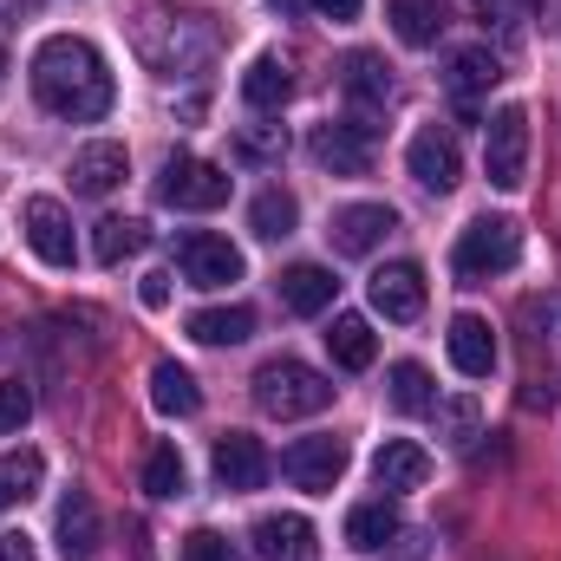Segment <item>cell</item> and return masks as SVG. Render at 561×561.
I'll list each match as a JSON object with an SVG mask.
<instances>
[{
	"instance_id": "obj_39",
	"label": "cell",
	"mask_w": 561,
	"mask_h": 561,
	"mask_svg": "<svg viewBox=\"0 0 561 561\" xmlns=\"http://www.w3.org/2000/svg\"><path fill=\"white\" fill-rule=\"evenodd\" d=\"M0 561H33V536L26 529H0Z\"/></svg>"
},
{
	"instance_id": "obj_31",
	"label": "cell",
	"mask_w": 561,
	"mask_h": 561,
	"mask_svg": "<svg viewBox=\"0 0 561 561\" xmlns=\"http://www.w3.org/2000/svg\"><path fill=\"white\" fill-rule=\"evenodd\" d=\"M39 477H46V463H39V450H7V457H0V510H13V503H26V496L39 490Z\"/></svg>"
},
{
	"instance_id": "obj_22",
	"label": "cell",
	"mask_w": 561,
	"mask_h": 561,
	"mask_svg": "<svg viewBox=\"0 0 561 561\" xmlns=\"http://www.w3.org/2000/svg\"><path fill=\"white\" fill-rule=\"evenodd\" d=\"M496 79H503V59H496L490 46H463V53H450L444 85H450V99H457V105H477Z\"/></svg>"
},
{
	"instance_id": "obj_20",
	"label": "cell",
	"mask_w": 561,
	"mask_h": 561,
	"mask_svg": "<svg viewBox=\"0 0 561 561\" xmlns=\"http://www.w3.org/2000/svg\"><path fill=\"white\" fill-rule=\"evenodd\" d=\"M53 536H59V556L66 561H92L99 556V542H105V529H99V503H92L85 490H66Z\"/></svg>"
},
{
	"instance_id": "obj_9",
	"label": "cell",
	"mask_w": 561,
	"mask_h": 561,
	"mask_svg": "<svg viewBox=\"0 0 561 561\" xmlns=\"http://www.w3.org/2000/svg\"><path fill=\"white\" fill-rule=\"evenodd\" d=\"M340 85H346V99L359 105V118H346V125H359V131L373 138V125H366V118H373V112H386V105H392V92H399V85H392V66H386L379 53H346V59H340Z\"/></svg>"
},
{
	"instance_id": "obj_8",
	"label": "cell",
	"mask_w": 561,
	"mask_h": 561,
	"mask_svg": "<svg viewBox=\"0 0 561 561\" xmlns=\"http://www.w3.org/2000/svg\"><path fill=\"white\" fill-rule=\"evenodd\" d=\"M176 268L190 287H229V280H242V249L229 236L190 229V236H176Z\"/></svg>"
},
{
	"instance_id": "obj_1",
	"label": "cell",
	"mask_w": 561,
	"mask_h": 561,
	"mask_svg": "<svg viewBox=\"0 0 561 561\" xmlns=\"http://www.w3.org/2000/svg\"><path fill=\"white\" fill-rule=\"evenodd\" d=\"M33 92H39V105H46L53 118L99 125V118L112 112V92H118V85H112L99 46L72 39V33H53V39H39V53H33Z\"/></svg>"
},
{
	"instance_id": "obj_10",
	"label": "cell",
	"mask_w": 561,
	"mask_h": 561,
	"mask_svg": "<svg viewBox=\"0 0 561 561\" xmlns=\"http://www.w3.org/2000/svg\"><path fill=\"white\" fill-rule=\"evenodd\" d=\"M20 222H26V242H33V255H39L46 268H72V255H79V242H72V216H66L53 196H26Z\"/></svg>"
},
{
	"instance_id": "obj_42",
	"label": "cell",
	"mask_w": 561,
	"mask_h": 561,
	"mask_svg": "<svg viewBox=\"0 0 561 561\" xmlns=\"http://www.w3.org/2000/svg\"><path fill=\"white\" fill-rule=\"evenodd\" d=\"M523 7H536V0H523Z\"/></svg>"
},
{
	"instance_id": "obj_26",
	"label": "cell",
	"mask_w": 561,
	"mask_h": 561,
	"mask_svg": "<svg viewBox=\"0 0 561 561\" xmlns=\"http://www.w3.org/2000/svg\"><path fill=\"white\" fill-rule=\"evenodd\" d=\"M249 333H255L249 307H203V313H190V340H203V346H242Z\"/></svg>"
},
{
	"instance_id": "obj_19",
	"label": "cell",
	"mask_w": 561,
	"mask_h": 561,
	"mask_svg": "<svg viewBox=\"0 0 561 561\" xmlns=\"http://www.w3.org/2000/svg\"><path fill=\"white\" fill-rule=\"evenodd\" d=\"M373 477L386 496H405V490H424L431 483V450L412 444V437H386L379 457H373Z\"/></svg>"
},
{
	"instance_id": "obj_34",
	"label": "cell",
	"mask_w": 561,
	"mask_h": 561,
	"mask_svg": "<svg viewBox=\"0 0 561 561\" xmlns=\"http://www.w3.org/2000/svg\"><path fill=\"white\" fill-rule=\"evenodd\" d=\"M236 157L242 163H280L287 157V131L280 125H242L236 131Z\"/></svg>"
},
{
	"instance_id": "obj_41",
	"label": "cell",
	"mask_w": 561,
	"mask_h": 561,
	"mask_svg": "<svg viewBox=\"0 0 561 561\" xmlns=\"http://www.w3.org/2000/svg\"><path fill=\"white\" fill-rule=\"evenodd\" d=\"M359 7H366V0H313L320 20H359Z\"/></svg>"
},
{
	"instance_id": "obj_18",
	"label": "cell",
	"mask_w": 561,
	"mask_h": 561,
	"mask_svg": "<svg viewBox=\"0 0 561 561\" xmlns=\"http://www.w3.org/2000/svg\"><path fill=\"white\" fill-rule=\"evenodd\" d=\"M444 346H450V366H457L463 379H490V373H496V333H490L483 313H457L450 333H444Z\"/></svg>"
},
{
	"instance_id": "obj_16",
	"label": "cell",
	"mask_w": 561,
	"mask_h": 561,
	"mask_svg": "<svg viewBox=\"0 0 561 561\" xmlns=\"http://www.w3.org/2000/svg\"><path fill=\"white\" fill-rule=\"evenodd\" d=\"M307 150H313V163L333 170V176H366V170H373V144H366L359 125H313Z\"/></svg>"
},
{
	"instance_id": "obj_4",
	"label": "cell",
	"mask_w": 561,
	"mask_h": 561,
	"mask_svg": "<svg viewBox=\"0 0 561 561\" xmlns=\"http://www.w3.org/2000/svg\"><path fill=\"white\" fill-rule=\"evenodd\" d=\"M523 262V229L510 216H477L463 236H457V275L463 280H490L510 275Z\"/></svg>"
},
{
	"instance_id": "obj_3",
	"label": "cell",
	"mask_w": 561,
	"mask_h": 561,
	"mask_svg": "<svg viewBox=\"0 0 561 561\" xmlns=\"http://www.w3.org/2000/svg\"><path fill=\"white\" fill-rule=\"evenodd\" d=\"M255 405L268 419H313V412L333 405V379L313 373V366H300V359H268L255 373Z\"/></svg>"
},
{
	"instance_id": "obj_6",
	"label": "cell",
	"mask_w": 561,
	"mask_h": 561,
	"mask_svg": "<svg viewBox=\"0 0 561 561\" xmlns=\"http://www.w3.org/2000/svg\"><path fill=\"white\" fill-rule=\"evenodd\" d=\"M483 170H490L496 190H523L529 183V112L523 105H503L483 125Z\"/></svg>"
},
{
	"instance_id": "obj_2",
	"label": "cell",
	"mask_w": 561,
	"mask_h": 561,
	"mask_svg": "<svg viewBox=\"0 0 561 561\" xmlns=\"http://www.w3.org/2000/svg\"><path fill=\"white\" fill-rule=\"evenodd\" d=\"M131 39H138V59L157 72H196L216 59V26L209 13H190V7H144Z\"/></svg>"
},
{
	"instance_id": "obj_15",
	"label": "cell",
	"mask_w": 561,
	"mask_h": 561,
	"mask_svg": "<svg viewBox=\"0 0 561 561\" xmlns=\"http://www.w3.org/2000/svg\"><path fill=\"white\" fill-rule=\"evenodd\" d=\"M366 294H373V307L386 320H419L424 313V268L419 262H386V268H373Z\"/></svg>"
},
{
	"instance_id": "obj_40",
	"label": "cell",
	"mask_w": 561,
	"mask_h": 561,
	"mask_svg": "<svg viewBox=\"0 0 561 561\" xmlns=\"http://www.w3.org/2000/svg\"><path fill=\"white\" fill-rule=\"evenodd\" d=\"M138 294H144V307H170V275H163V268H150Z\"/></svg>"
},
{
	"instance_id": "obj_17",
	"label": "cell",
	"mask_w": 561,
	"mask_h": 561,
	"mask_svg": "<svg viewBox=\"0 0 561 561\" xmlns=\"http://www.w3.org/2000/svg\"><path fill=\"white\" fill-rule=\"evenodd\" d=\"M249 536H255V561H320V536L307 516H262Z\"/></svg>"
},
{
	"instance_id": "obj_5",
	"label": "cell",
	"mask_w": 561,
	"mask_h": 561,
	"mask_svg": "<svg viewBox=\"0 0 561 561\" xmlns=\"http://www.w3.org/2000/svg\"><path fill=\"white\" fill-rule=\"evenodd\" d=\"M229 170L222 163H203V157H170L163 163V176H157V203H170V209H222L229 203Z\"/></svg>"
},
{
	"instance_id": "obj_25",
	"label": "cell",
	"mask_w": 561,
	"mask_h": 561,
	"mask_svg": "<svg viewBox=\"0 0 561 561\" xmlns=\"http://www.w3.org/2000/svg\"><path fill=\"white\" fill-rule=\"evenodd\" d=\"M386 399H392V412H405V419L437 412V386H431V373H424L419 359H399V366L386 373Z\"/></svg>"
},
{
	"instance_id": "obj_28",
	"label": "cell",
	"mask_w": 561,
	"mask_h": 561,
	"mask_svg": "<svg viewBox=\"0 0 561 561\" xmlns=\"http://www.w3.org/2000/svg\"><path fill=\"white\" fill-rule=\"evenodd\" d=\"M144 242H150V229H144L138 216H105V222L92 229V255H99L105 268H118L125 255H138Z\"/></svg>"
},
{
	"instance_id": "obj_14",
	"label": "cell",
	"mask_w": 561,
	"mask_h": 561,
	"mask_svg": "<svg viewBox=\"0 0 561 561\" xmlns=\"http://www.w3.org/2000/svg\"><path fill=\"white\" fill-rule=\"evenodd\" d=\"M66 176H72V196H112L131 176V157H125V144L99 138V144H85V150H72Z\"/></svg>"
},
{
	"instance_id": "obj_30",
	"label": "cell",
	"mask_w": 561,
	"mask_h": 561,
	"mask_svg": "<svg viewBox=\"0 0 561 561\" xmlns=\"http://www.w3.org/2000/svg\"><path fill=\"white\" fill-rule=\"evenodd\" d=\"M287 92H294V72H287L280 59H255V66L242 72V99H249L255 112H280Z\"/></svg>"
},
{
	"instance_id": "obj_35",
	"label": "cell",
	"mask_w": 561,
	"mask_h": 561,
	"mask_svg": "<svg viewBox=\"0 0 561 561\" xmlns=\"http://www.w3.org/2000/svg\"><path fill=\"white\" fill-rule=\"evenodd\" d=\"M470 13H477L483 26H496L510 46L523 39V0H470Z\"/></svg>"
},
{
	"instance_id": "obj_38",
	"label": "cell",
	"mask_w": 561,
	"mask_h": 561,
	"mask_svg": "<svg viewBox=\"0 0 561 561\" xmlns=\"http://www.w3.org/2000/svg\"><path fill=\"white\" fill-rule=\"evenodd\" d=\"M437 424H444L450 444H463V437L477 431V399H450V405H437Z\"/></svg>"
},
{
	"instance_id": "obj_29",
	"label": "cell",
	"mask_w": 561,
	"mask_h": 561,
	"mask_svg": "<svg viewBox=\"0 0 561 561\" xmlns=\"http://www.w3.org/2000/svg\"><path fill=\"white\" fill-rule=\"evenodd\" d=\"M392 536H399V510H392L386 496H379V503H359V510L346 516V542H353V549H366V556H373V549H386Z\"/></svg>"
},
{
	"instance_id": "obj_37",
	"label": "cell",
	"mask_w": 561,
	"mask_h": 561,
	"mask_svg": "<svg viewBox=\"0 0 561 561\" xmlns=\"http://www.w3.org/2000/svg\"><path fill=\"white\" fill-rule=\"evenodd\" d=\"M183 561H242L229 549V536H216V529H190L183 536Z\"/></svg>"
},
{
	"instance_id": "obj_11",
	"label": "cell",
	"mask_w": 561,
	"mask_h": 561,
	"mask_svg": "<svg viewBox=\"0 0 561 561\" xmlns=\"http://www.w3.org/2000/svg\"><path fill=\"white\" fill-rule=\"evenodd\" d=\"M405 170L419 176L431 196H444V190H457V176H463V150L450 131H437V125H424L419 138L405 144Z\"/></svg>"
},
{
	"instance_id": "obj_12",
	"label": "cell",
	"mask_w": 561,
	"mask_h": 561,
	"mask_svg": "<svg viewBox=\"0 0 561 561\" xmlns=\"http://www.w3.org/2000/svg\"><path fill=\"white\" fill-rule=\"evenodd\" d=\"M392 229H399V216L386 203H353L327 222V242H333V255H373Z\"/></svg>"
},
{
	"instance_id": "obj_23",
	"label": "cell",
	"mask_w": 561,
	"mask_h": 561,
	"mask_svg": "<svg viewBox=\"0 0 561 561\" xmlns=\"http://www.w3.org/2000/svg\"><path fill=\"white\" fill-rule=\"evenodd\" d=\"M150 405H157L163 419H196V412H203V386H196L176 359H157V366H150Z\"/></svg>"
},
{
	"instance_id": "obj_13",
	"label": "cell",
	"mask_w": 561,
	"mask_h": 561,
	"mask_svg": "<svg viewBox=\"0 0 561 561\" xmlns=\"http://www.w3.org/2000/svg\"><path fill=\"white\" fill-rule=\"evenodd\" d=\"M209 463H216V483L222 490H262L268 483V450L249 431H222L216 450H209Z\"/></svg>"
},
{
	"instance_id": "obj_33",
	"label": "cell",
	"mask_w": 561,
	"mask_h": 561,
	"mask_svg": "<svg viewBox=\"0 0 561 561\" xmlns=\"http://www.w3.org/2000/svg\"><path fill=\"white\" fill-rule=\"evenodd\" d=\"M144 490H150L157 503L183 496V457H176V444H157V450L144 457Z\"/></svg>"
},
{
	"instance_id": "obj_32",
	"label": "cell",
	"mask_w": 561,
	"mask_h": 561,
	"mask_svg": "<svg viewBox=\"0 0 561 561\" xmlns=\"http://www.w3.org/2000/svg\"><path fill=\"white\" fill-rule=\"evenodd\" d=\"M294 222H300V203H294L287 190H262V196H255V209H249V229H255L262 242L294 236Z\"/></svg>"
},
{
	"instance_id": "obj_27",
	"label": "cell",
	"mask_w": 561,
	"mask_h": 561,
	"mask_svg": "<svg viewBox=\"0 0 561 561\" xmlns=\"http://www.w3.org/2000/svg\"><path fill=\"white\" fill-rule=\"evenodd\" d=\"M386 20H392V33L405 46H437V33H444V7L437 0H386Z\"/></svg>"
},
{
	"instance_id": "obj_21",
	"label": "cell",
	"mask_w": 561,
	"mask_h": 561,
	"mask_svg": "<svg viewBox=\"0 0 561 561\" xmlns=\"http://www.w3.org/2000/svg\"><path fill=\"white\" fill-rule=\"evenodd\" d=\"M280 307L287 313H327L333 307V294H340V280L327 275L320 262H294V268H280Z\"/></svg>"
},
{
	"instance_id": "obj_7",
	"label": "cell",
	"mask_w": 561,
	"mask_h": 561,
	"mask_svg": "<svg viewBox=\"0 0 561 561\" xmlns=\"http://www.w3.org/2000/svg\"><path fill=\"white\" fill-rule=\"evenodd\" d=\"M280 477L307 496H327L346 477V437H294L280 450Z\"/></svg>"
},
{
	"instance_id": "obj_24",
	"label": "cell",
	"mask_w": 561,
	"mask_h": 561,
	"mask_svg": "<svg viewBox=\"0 0 561 561\" xmlns=\"http://www.w3.org/2000/svg\"><path fill=\"white\" fill-rule=\"evenodd\" d=\"M327 353H333V366H346V373H366V366L379 359L373 320H359V313H333V327H327Z\"/></svg>"
},
{
	"instance_id": "obj_36",
	"label": "cell",
	"mask_w": 561,
	"mask_h": 561,
	"mask_svg": "<svg viewBox=\"0 0 561 561\" xmlns=\"http://www.w3.org/2000/svg\"><path fill=\"white\" fill-rule=\"evenodd\" d=\"M26 419H33V392H26L20 379H0V437L20 431Z\"/></svg>"
}]
</instances>
